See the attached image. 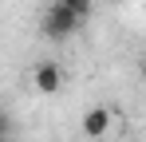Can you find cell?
<instances>
[{"mask_svg": "<svg viewBox=\"0 0 146 142\" xmlns=\"http://www.w3.org/2000/svg\"><path fill=\"white\" fill-rule=\"evenodd\" d=\"M111 130V111L107 107H91L87 115H83V134L87 138H103Z\"/></svg>", "mask_w": 146, "mask_h": 142, "instance_id": "obj_3", "label": "cell"}, {"mask_svg": "<svg viewBox=\"0 0 146 142\" xmlns=\"http://www.w3.org/2000/svg\"><path fill=\"white\" fill-rule=\"evenodd\" d=\"M32 87H36L40 95H59V87H63L59 63H55V59H40V63L32 67Z\"/></svg>", "mask_w": 146, "mask_h": 142, "instance_id": "obj_2", "label": "cell"}, {"mask_svg": "<svg viewBox=\"0 0 146 142\" xmlns=\"http://www.w3.org/2000/svg\"><path fill=\"white\" fill-rule=\"evenodd\" d=\"M55 4H63V8H71V12H79L83 20H91V8H95V0H55Z\"/></svg>", "mask_w": 146, "mask_h": 142, "instance_id": "obj_4", "label": "cell"}, {"mask_svg": "<svg viewBox=\"0 0 146 142\" xmlns=\"http://www.w3.org/2000/svg\"><path fill=\"white\" fill-rule=\"evenodd\" d=\"M142 79H146V59H142Z\"/></svg>", "mask_w": 146, "mask_h": 142, "instance_id": "obj_6", "label": "cell"}, {"mask_svg": "<svg viewBox=\"0 0 146 142\" xmlns=\"http://www.w3.org/2000/svg\"><path fill=\"white\" fill-rule=\"evenodd\" d=\"M83 24H87V20H83L79 12H71V8H63V4H55V0H51L40 28H44V36H48V40H71Z\"/></svg>", "mask_w": 146, "mask_h": 142, "instance_id": "obj_1", "label": "cell"}, {"mask_svg": "<svg viewBox=\"0 0 146 142\" xmlns=\"http://www.w3.org/2000/svg\"><path fill=\"white\" fill-rule=\"evenodd\" d=\"M8 130H12V118H8V111H0V138H8Z\"/></svg>", "mask_w": 146, "mask_h": 142, "instance_id": "obj_5", "label": "cell"}]
</instances>
